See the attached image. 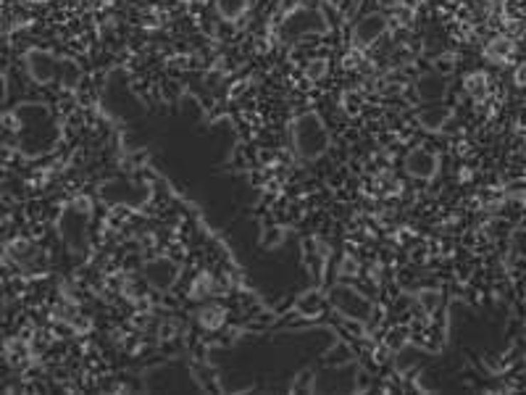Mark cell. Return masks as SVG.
Instances as JSON below:
<instances>
[{
	"mask_svg": "<svg viewBox=\"0 0 526 395\" xmlns=\"http://www.w3.org/2000/svg\"><path fill=\"white\" fill-rule=\"evenodd\" d=\"M142 277H145V282L150 284L153 290L166 292L179 282L182 267L169 256H156V258H150L145 267H142Z\"/></svg>",
	"mask_w": 526,
	"mask_h": 395,
	"instance_id": "9",
	"label": "cell"
},
{
	"mask_svg": "<svg viewBox=\"0 0 526 395\" xmlns=\"http://www.w3.org/2000/svg\"><path fill=\"white\" fill-rule=\"evenodd\" d=\"M450 119H453V108L445 103H429L424 106L421 111L416 113V121H419V127L431 132V135H437L442 129L448 127Z\"/></svg>",
	"mask_w": 526,
	"mask_h": 395,
	"instance_id": "12",
	"label": "cell"
},
{
	"mask_svg": "<svg viewBox=\"0 0 526 395\" xmlns=\"http://www.w3.org/2000/svg\"><path fill=\"white\" fill-rule=\"evenodd\" d=\"M26 74L35 85H61V87H77L82 69L74 58H63V56H53L48 51H29L24 56Z\"/></svg>",
	"mask_w": 526,
	"mask_h": 395,
	"instance_id": "2",
	"label": "cell"
},
{
	"mask_svg": "<svg viewBox=\"0 0 526 395\" xmlns=\"http://www.w3.org/2000/svg\"><path fill=\"white\" fill-rule=\"evenodd\" d=\"M253 3H256V0H214V9L221 21L237 24V21L253 9Z\"/></svg>",
	"mask_w": 526,
	"mask_h": 395,
	"instance_id": "13",
	"label": "cell"
},
{
	"mask_svg": "<svg viewBox=\"0 0 526 395\" xmlns=\"http://www.w3.org/2000/svg\"><path fill=\"white\" fill-rule=\"evenodd\" d=\"M9 256L16 261V264H29L32 258L37 256V245L35 242H26V240H16V242H11V248H9Z\"/></svg>",
	"mask_w": 526,
	"mask_h": 395,
	"instance_id": "16",
	"label": "cell"
},
{
	"mask_svg": "<svg viewBox=\"0 0 526 395\" xmlns=\"http://www.w3.org/2000/svg\"><path fill=\"white\" fill-rule=\"evenodd\" d=\"M93 200L90 198H74L66 206L61 208L58 214V237L63 245L69 248V253H85L87 242H90V224H93Z\"/></svg>",
	"mask_w": 526,
	"mask_h": 395,
	"instance_id": "3",
	"label": "cell"
},
{
	"mask_svg": "<svg viewBox=\"0 0 526 395\" xmlns=\"http://www.w3.org/2000/svg\"><path fill=\"white\" fill-rule=\"evenodd\" d=\"M463 90L471 98H487V93H490V74L487 71H471V74H466Z\"/></svg>",
	"mask_w": 526,
	"mask_h": 395,
	"instance_id": "15",
	"label": "cell"
},
{
	"mask_svg": "<svg viewBox=\"0 0 526 395\" xmlns=\"http://www.w3.org/2000/svg\"><path fill=\"white\" fill-rule=\"evenodd\" d=\"M19 127V150L29 158L45 155L53 150L56 140H58V127L53 121V113L48 106L43 103H26L19 106L14 111Z\"/></svg>",
	"mask_w": 526,
	"mask_h": 395,
	"instance_id": "1",
	"label": "cell"
},
{
	"mask_svg": "<svg viewBox=\"0 0 526 395\" xmlns=\"http://www.w3.org/2000/svg\"><path fill=\"white\" fill-rule=\"evenodd\" d=\"M329 32H332L329 16L321 9H311V6H295L282 16V24H279V37L287 45H298L303 40L329 35Z\"/></svg>",
	"mask_w": 526,
	"mask_h": 395,
	"instance_id": "5",
	"label": "cell"
},
{
	"mask_svg": "<svg viewBox=\"0 0 526 395\" xmlns=\"http://www.w3.org/2000/svg\"><path fill=\"white\" fill-rule=\"evenodd\" d=\"M524 306H526V284H524Z\"/></svg>",
	"mask_w": 526,
	"mask_h": 395,
	"instance_id": "23",
	"label": "cell"
},
{
	"mask_svg": "<svg viewBox=\"0 0 526 395\" xmlns=\"http://www.w3.org/2000/svg\"><path fill=\"white\" fill-rule=\"evenodd\" d=\"M6 348H9V359L14 361V364H21V361H24L26 356H29V353H26V345H24V343H19V340H11V343L6 345Z\"/></svg>",
	"mask_w": 526,
	"mask_h": 395,
	"instance_id": "20",
	"label": "cell"
},
{
	"mask_svg": "<svg viewBox=\"0 0 526 395\" xmlns=\"http://www.w3.org/2000/svg\"><path fill=\"white\" fill-rule=\"evenodd\" d=\"M513 79H516V85H518V87H526V63H521V66H518V69H516V77H513Z\"/></svg>",
	"mask_w": 526,
	"mask_h": 395,
	"instance_id": "22",
	"label": "cell"
},
{
	"mask_svg": "<svg viewBox=\"0 0 526 395\" xmlns=\"http://www.w3.org/2000/svg\"><path fill=\"white\" fill-rule=\"evenodd\" d=\"M340 275L342 277H353V275H358V264H355V258L353 256H345L342 258V267H340Z\"/></svg>",
	"mask_w": 526,
	"mask_h": 395,
	"instance_id": "21",
	"label": "cell"
},
{
	"mask_svg": "<svg viewBox=\"0 0 526 395\" xmlns=\"http://www.w3.org/2000/svg\"><path fill=\"white\" fill-rule=\"evenodd\" d=\"M327 74H329V58H324V56H316V58H311L305 63V77L311 79V82H319Z\"/></svg>",
	"mask_w": 526,
	"mask_h": 395,
	"instance_id": "17",
	"label": "cell"
},
{
	"mask_svg": "<svg viewBox=\"0 0 526 395\" xmlns=\"http://www.w3.org/2000/svg\"><path fill=\"white\" fill-rule=\"evenodd\" d=\"M416 298H419V303H421V309L426 311V314H431V311H437V306H440L442 292L431 290V287H424V290L416 292Z\"/></svg>",
	"mask_w": 526,
	"mask_h": 395,
	"instance_id": "19",
	"label": "cell"
},
{
	"mask_svg": "<svg viewBox=\"0 0 526 395\" xmlns=\"http://www.w3.org/2000/svg\"><path fill=\"white\" fill-rule=\"evenodd\" d=\"M332 145L327 121L319 111H305L293 121V148L303 161H319Z\"/></svg>",
	"mask_w": 526,
	"mask_h": 395,
	"instance_id": "4",
	"label": "cell"
},
{
	"mask_svg": "<svg viewBox=\"0 0 526 395\" xmlns=\"http://www.w3.org/2000/svg\"><path fill=\"white\" fill-rule=\"evenodd\" d=\"M450 90V82L448 77L442 74V71H424V74H419L414 82V93L416 98L421 101L424 106L429 103H442L445 101V95H448Z\"/></svg>",
	"mask_w": 526,
	"mask_h": 395,
	"instance_id": "11",
	"label": "cell"
},
{
	"mask_svg": "<svg viewBox=\"0 0 526 395\" xmlns=\"http://www.w3.org/2000/svg\"><path fill=\"white\" fill-rule=\"evenodd\" d=\"M327 301L332 309H337L355 324H369L371 317H374V303L361 290H355L353 284H332L327 290Z\"/></svg>",
	"mask_w": 526,
	"mask_h": 395,
	"instance_id": "7",
	"label": "cell"
},
{
	"mask_svg": "<svg viewBox=\"0 0 526 395\" xmlns=\"http://www.w3.org/2000/svg\"><path fill=\"white\" fill-rule=\"evenodd\" d=\"M513 53H516V43H513V37H508V35H495L490 43H487V48H484V56H487V58L500 61V63L513 58Z\"/></svg>",
	"mask_w": 526,
	"mask_h": 395,
	"instance_id": "14",
	"label": "cell"
},
{
	"mask_svg": "<svg viewBox=\"0 0 526 395\" xmlns=\"http://www.w3.org/2000/svg\"><path fill=\"white\" fill-rule=\"evenodd\" d=\"M389 16L384 11H374V14H366L355 21L353 32H350V45H353L355 51H369L374 45L379 43L382 37L387 35L389 29Z\"/></svg>",
	"mask_w": 526,
	"mask_h": 395,
	"instance_id": "8",
	"label": "cell"
},
{
	"mask_svg": "<svg viewBox=\"0 0 526 395\" xmlns=\"http://www.w3.org/2000/svg\"><path fill=\"white\" fill-rule=\"evenodd\" d=\"M98 198L105 206H130L140 208L153 198V188L142 180H108L98 188Z\"/></svg>",
	"mask_w": 526,
	"mask_h": 395,
	"instance_id": "6",
	"label": "cell"
},
{
	"mask_svg": "<svg viewBox=\"0 0 526 395\" xmlns=\"http://www.w3.org/2000/svg\"><path fill=\"white\" fill-rule=\"evenodd\" d=\"M224 317L226 314L221 306H206V309L200 311V324L208 327V329H216V327H221Z\"/></svg>",
	"mask_w": 526,
	"mask_h": 395,
	"instance_id": "18",
	"label": "cell"
},
{
	"mask_svg": "<svg viewBox=\"0 0 526 395\" xmlns=\"http://www.w3.org/2000/svg\"><path fill=\"white\" fill-rule=\"evenodd\" d=\"M37 3H43V0H37Z\"/></svg>",
	"mask_w": 526,
	"mask_h": 395,
	"instance_id": "24",
	"label": "cell"
},
{
	"mask_svg": "<svg viewBox=\"0 0 526 395\" xmlns=\"http://www.w3.org/2000/svg\"><path fill=\"white\" fill-rule=\"evenodd\" d=\"M403 166H406L408 177L429 182L440 174V155L434 153V150H429V148H414V150H408L406 153Z\"/></svg>",
	"mask_w": 526,
	"mask_h": 395,
	"instance_id": "10",
	"label": "cell"
}]
</instances>
